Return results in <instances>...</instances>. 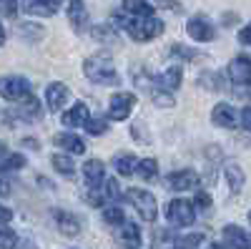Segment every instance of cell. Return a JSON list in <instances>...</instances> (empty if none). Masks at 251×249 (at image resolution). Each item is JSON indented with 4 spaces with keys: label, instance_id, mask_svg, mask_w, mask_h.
<instances>
[{
    "label": "cell",
    "instance_id": "1",
    "mask_svg": "<svg viewBox=\"0 0 251 249\" xmlns=\"http://www.w3.org/2000/svg\"><path fill=\"white\" fill-rule=\"evenodd\" d=\"M113 20H116V28H126V30H128V35L133 40H138V43H149V40H153V38H158L163 33V20H158L153 15L133 18L128 13H126V15L116 13Z\"/></svg>",
    "mask_w": 251,
    "mask_h": 249
},
{
    "label": "cell",
    "instance_id": "2",
    "mask_svg": "<svg viewBox=\"0 0 251 249\" xmlns=\"http://www.w3.org/2000/svg\"><path fill=\"white\" fill-rule=\"evenodd\" d=\"M83 73L88 76V81L98 83V86H113V83H118L116 63H113V58L106 55V53L91 55L86 63H83Z\"/></svg>",
    "mask_w": 251,
    "mask_h": 249
},
{
    "label": "cell",
    "instance_id": "3",
    "mask_svg": "<svg viewBox=\"0 0 251 249\" xmlns=\"http://www.w3.org/2000/svg\"><path fill=\"white\" fill-rule=\"evenodd\" d=\"M126 196H128V201L133 204V209L138 212V217L143 219V221H156V217H158V204H156V196L151 194V192H146V189H128L126 192Z\"/></svg>",
    "mask_w": 251,
    "mask_h": 249
},
{
    "label": "cell",
    "instance_id": "4",
    "mask_svg": "<svg viewBox=\"0 0 251 249\" xmlns=\"http://www.w3.org/2000/svg\"><path fill=\"white\" fill-rule=\"evenodd\" d=\"M166 217H169V221L174 226H191L196 221V209H194V204L191 201H186V199H174L169 204V209H166Z\"/></svg>",
    "mask_w": 251,
    "mask_h": 249
},
{
    "label": "cell",
    "instance_id": "5",
    "mask_svg": "<svg viewBox=\"0 0 251 249\" xmlns=\"http://www.w3.org/2000/svg\"><path fill=\"white\" fill-rule=\"evenodd\" d=\"M0 96L8 98V101H20V98L30 96L28 78H23V76H5V78H0Z\"/></svg>",
    "mask_w": 251,
    "mask_h": 249
},
{
    "label": "cell",
    "instance_id": "6",
    "mask_svg": "<svg viewBox=\"0 0 251 249\" xmlns=\"http://www.w3.org/2000/svg\"><path fill=\"white\" fill-rule=\"evenodd\" d=\"M228 78H231V83L239 88V91H244V88H249L251 86V58H246V55H239V58H234L231 63H228Z\"/></svg>",
    "mask_w": 251,
    "mask_h": 249
},
{
    "label": "cell",
    "instance_id": "7",
    "mask_svg": "<svg viewBox=\"0 0 251 249\" xmlns=\"http://www.w3.org/2000/svg\"><path fill=\"white\" fill-rule=\"evenodd\" d=\"M186 33L191 35L196 43H211V40L216 38L214 23L208 18H203V15H194L191 20H188V23H186Z\"/></svg>",
    "mask_w": 251,
    "mask_h": 249
},
{
    "label": "cell",
    "instance_id": "8",
    "mask_svg": "<svg viewBox=\"0 0 251 249\" xmlns=\"http://www.w3.org/2000/svg\"><path fill=\"white\" fill-rule=\"evenodd\" d=\"M133 106H136V96L133 93H116L111 98V106H108V118L126 121V118L131 116Z\"/></svg>",
    "mask_w": 251,
    "mask_h": 249
},
{
    "label": "cell",
    "instance_id": "9",
    "mask_svg": "<svg viewBox=\"0 0 251 249\" xmlns=\"http://www.w3.org/2000/svg\"><path fill=\"white\" fill-rule=\"evenodd\" d=\"M211 121L219 129H236L239 126V111L231 103H216L211 111Z\"/></svg>",
    "mask_w": 251,
    "mask_h": 249
},
{
    "label": "cell",
    "instance_id": "10",
    "mask_svg": "<svg viewBox=\"0 0 251 249\" xmlns=\"http://www.w3.org/2000/svg\"><path fill=\"white\" fill-rule=\"evenodd\" d=\"M68 98H71V88L66 86V83H60V81L50 83L48 91H46V101H48L50 111H63V106L68 103Z\"/></svg>",
    "mask_w": 251,
    "mask_h": 249
},
{
    "label": "cell",
    "instance_id": "11",
    "mask_svg": "<svg viewBox=\"0 0 251 249\" xmlns=\"http://www.w3.org/2000/svg\"><path fill=\"white\" fill-rule=\"evenodd\" d=\"M169 186L174 192H188V189H196L199 186V174L194 169H181L169 174Z\"/></svg>",
    "mask_w": 251,
    "mask_h": 249
},
{
    "label": "cell",
    "instance_id": "12",
    "mask_svg": "<svg viewBox=\"0 0 251 249\" xmlns=\"http://www.w3.org/2000/svg\"><path fill=\"white\" fill-rule=\"evenodd\" d=\"M68 20L75 33H83L88 28V8L83 0H71L68 3Z\"/></svg>",
    "mask_w": 251,
    "mask_h": 249
},
{
    "label": "cell",
    "instance_id": "13",
    "mask_svg": "<svg viewBox=\"0 0 251 249\" xmlns=\"http://www.w3.org/2000/svg\"><path fill=\"white\" fill-rule=\"evenodd\" d=\"M23 10L30 15L50 18L58 13V0H23Z\"/></svg>",
    "mask_w": 251,
    "mask_h": 249
},
{
    "label": "cell",
    "instance_id": "14",
    "mask_svg": "<svg viewBox=\"0 0 251 249\" xmlns=\"http://www.w3.org/2000/svg\"><path fill=\"white\" fill-rule=\"evenodd\" d=\"M55 224H58V229L66 237H78L80 234V219L75 214H71V212L58 209L55 212Z\"/></svg>",
    "mask_w": 251,
    "mask_h": 249
},
{
    "label": "cell",
    "instance_id": "15",
    "mask_svg": "<svg viewBox=\"0 0 251 249\" xmlns=\"http://www.w3.org/2000/svg\"><path fill=\"white\" fill-rule=\"evenodd\" d=\"M221 234H224V242L231 249H246L249 247V234L236 224H226Z\"/></svg>",
    "mask_w": 251,
    "mask_h": 249
},
{
    "label": "cell",
    "instance_id": "16",
    "mask_svg": "<svg viewBox=\"0 0 251 249\" xmlns=\"http://www.w3.org/2000/svg\"><path fill=\"white\" fill-rule=\"evenodd\" d=\"M53 141H55V146H60L66 154H86V143H83V138L75 136V134H58Z\"/></svg>",
    "mask_w": 251,
    "mask_h": 249
},
{
    "label": "cell",
    "instance_id": "17",
    "mask_svg": "<svg viewBox=\"0 0 251 249\" xmlns=\"http://www.w3.org/2000/svg\"><path fill=\"white\" fill-rule=\"evenodd\" d=\"M181 81H183V71H181V66H171V68H166L161 76H158V88H163V91H176L178 86H181Z\"/></svg>",
    "mask_w": 251,
    "mask_h": 249
},
{
    "label": "cell",
    "instance_id": "18",
    "mask_svg": "<svg viewBox=\"0 0 251 249\" xmlns=\"http://www.w3.org/2000/svg\"><path fill=\"white\" fill-rule=\"evenodd\" d=\"M60 118H63V126H83V123L91 118L88 116V106L86 103H75V106H71Z\"/></svg>",
    "mask_w": 251,
    "mask_h": 249
},
{
    "label": "cell",
    "instance_id": "19",
    "mask_svg": "<svg viewBox=\"0 0 251 249\" xmlns=\"http://www.w3.org/2000/svg\"><path fill=\"white\" fill-rule=\"evenodd\" d=\"M83 176H86V181H88L91 186L103 184V176H106V164L98 161V159L86 161V164H83Z\"/></svg>",
    "mask_w": 251,
    "mask_h": 249
},
{
    "label": "cell",
    "instance_id": "20",
    "mask_svg": "<svg viewBox=\"0 0 251 249\" xmlns=\"http://www.w3.org/2000/svg\"><path fill=\"white\" fill-rule=\"evenodd\" d=\"M224 179L228 181V189H231V194H239V192L244 189V171H241V166H236V164H226Z\"/></svg>",
    "mask_w": 251,
    "mask_h": 249
},
{
    "label": "cell",
    "instance_id": "21",
    "mask_svg": "<svg viewBox=\"0 0 251 249\" xmlns=\"http://www.w3.org/2000/svg\"><path fill=\"white\" fill-rule=\"evenodd\" d=\"M18 116H20V118H25V121H35V118H40V103H38V98H35V96L20 98Z\"/></svg>",
    "mask_w": 251,
    "mask_h": 249
},
{
    "label": "cell",
    "instance_id": "22",
    "mask_svg": "<svg viewBox=\"0 0 251 249\" xmlns=\"http://www.w3.org/2000/svg\"><path fill=\"white\" fill-rule=\"evenodd\" d=\"M123 10L133 15V18H146V15H153V5L149 0H123Z\"/></svg>",
    "mask_w": 251,
    "mask_h": 249
},
{
    "label": "cell",
    "instance_id": "23",
    "mask_svg": "<svg viewBox=\"0 0 251 249\" xmlns=\"http://www.w3.org/2000/svg\"><path fill=\"white\" fill-rule=\"evenodd\" d=\"M136 156L133 154H116V159H113V166H116V171L121 174V176H133L136 174Z\"/></svg>",
    "mask_w": 251,
    "mask_h": 249
},
{
    "label": "cell",
    "instance_id": "24",
    "mask_svg": "<svg viewBox=\"0 0 251 249\" xmlns=\"http://www.w3.org/2000/svg\"><path fill=\"white\" fill-rule=\"evenodd\" d=\"M118 239H121L126 247H138V244H141V229H138L136 224L123 221V224H121V234H118Z\"/></svg>",
    "mask_w": 251,
    "mask_h": 249
},
{
    "label": "cell",
    "instance_id": "25",
    "mask_svg": "<svg viewBox=\"0 0 251 249\" xmlns=\"http://www.w3.org/2000/svg\"><path fill=\"white\" fill-rule=\"evenodd\" d=\"M25 166V156L23 154H3L0 156V174H8V171H15V169H23Z\"/></svg>",
    "mask_w": 251,
    "mask_h": 249
},
{
    "label": "cell",
    "instance_id": "26",
    "mask_svg": "<svg viewBox=\"0 0 251 249\" xmlns=\"http://www.w3.org/2000/svg\"><path fill=\"white\" fill-rule=\"evenodd\" d=\"M53 166H55V171H58V174L68 176V179L75 174V166H73L71 154H53Z\"/></svg>",
    "mask_w": 251,
    "mask_h": 249
},
{
    "label": "cell",
    "instance_id": "27",
    "mask_svg": "<svg viewBox=\"0 0 251 249\" xmlns=\"http://www.w3.org/2000/svg\"><path fill=\"white\" fill-rule=\"evenodd\" d=\"M136 174H138L141 179H146V181L156 179V174H158V161H156V159H143V161H138V164H136Z\"/></svg>",
    "mask_w": 251,
    "mask_h": 249
},
{
    "label": "cell",
    "instance_id": "28",
    "mask_svg": "<svg viewBox=\"0 0 251 249\" xmlns=\"http://www.w3.org/2000/svg\"><path fill=\"white\" fill-rule=\"evenodd\" d=\"M83 126H86V131L93 134V136H103V134L111 131V126H108L106 118H88L86 123H83Z\"/></svg>",
    "mask_w": 251,
    "mask_h": 249
},
{
    "label": "cell",
    "instance_id": "29",
    "mask_svg": "<svg viewBox=\"0 0 251 249\" xmlns=\"http://www.w3.org/2000/svg\"><path fill=\"white\" fill-rule=\"evenodd\" d=\"M83 199H86L88 206H103V204H106V194H103V186H100V184H98V186H91Z\"/></svg>",
    "mask_w": 251,
    "mask_h": 249
},
{
    "label": "cell",
    "instance_id": "30",
    "mask_svg": "<svg viewBox=\"0 0 251 249\" xmlns=\"http://www.w3.org/2000/svg\"><path fill=\"white\" fill-rule=\"evenodd\" d=\"M18 244V234L8 226H0V249H13Z\"/></svg>",
    "mask_w": 251,
    "mask_h": 249
},
{
    "label": "cell",
    "instance_id": "31",
    "mask_svg": "<svg viewBox=\"0 0 251 249\" xmlns=\"http://www.w3.org/2000/svg\"><path fill=\"white\" fill-rule=\"evenodd\" d=\"M149 93H151V98H153L156 106H174V96H171V93H163V88H156V86H153Z\"/></svg>",
    "mask_w": 251,
    "mask_h": 249
},
{
    "label": "cell",
    "instance_id": "32",
    "mask_svg": "<svg viewBox=\"0 0 251 249\" xmlns=\"http://www.w3.org/2000/svg\"><path fill=\"white\" fill-rule=\"evenodd\" d=\"M203 242V234L201 232H196V234H188V237H181L176 244L181 247V249H196L199 244Z\"/></svg>",
    "mask_w": 251,
    "mask_h": 249
},
{
    "label": "cell",
    "instance_id": "33",
    "mask_svg": "<svg viewBox=\"0 0 251 249\" xmlns=\"http://www.w3.org/2000/svg\"><path fill=\"white\" fill-rule=\"evenodd\" d=\"M103 221L108 224H123V212L118 206H108V209H103Z\"/></svg>",
    "mask_w": 251,
    "mask_h": 249
},
{
    "label": "cell",
    "instance_id": "34",
    "mask_svg": "<svg viewBox=\"0 0 251 249\" xmlns=\"http://www.w3.org/2000/svg\"><path fill=\"white\" fill-rule=\"evenodd\" d=\"M103 194H106V201H118V199H121L118 181H116V179H108V181H106V192H103Z\"/></svg>",
    "mask_w": 251,
    "mask_h": 249
},
{
    "label": "cell",
    "instance_id": "35",
    "mask_svg": "<svg viewBox=\"0 0 251 249\" xmlns=\"http://www.w3.org/2000/svg\"><path fill=\"white\" fill-rule=\"evenodd\" d=\"M18 13V0H0V15L13 18Z\"/></svg>",
    "mask_w": 251,
    "mask_h": 249
},
{
    "label": "cell",
    "instance_id": "36",
    "mask_svg": "<svg viewBox=\"0 0 251 249\" xmlns=\"http://www.w3.org/2000/svg\"><path fill=\"white\" fill-rule=\"evenodd\" d=\"M20 35H28V38H43V28H35V26H20Z\"/></svg>",
    "mask_w": 251,
    "mask_h": 249
},
{
    "label": "cell",
    "instance_id": "37",
    "mask_svg": "<svg viewBox=\"0 0 251 249\" xmlns=\"http://www.w3.org/2000/svg\"><path fill=\"white\" fill-rule=\"evenodd\" d=\"M239 123H241L246 131H251V106H246L244 111H239Z\"/></svg>",
    "mask_w": 251,
    "mask_h": 249
},
{
    "label": "cell",
    "instance_id": "38",
    "mask_svg": "<svg viewBox=\"0 0 251 249\" xmlns=\"http://www.w3.org/2000/svg\"><path fill=\"white\" fill-rule=\"evenodd\" d=\"M196 206L199 209H208V206H211V196H208L206 192H199L196 194Z\"/></svg>",
    "mask_w": 251,
    "mask_h": 249
},
{
    "label": "cell",
    "instance_id": "39",
    "mask_svg": "<svg viewBox=\"0 0 251 249\" xmlns=\"http://www.w3.org/2000/svg\"><path fill=\"white\" fill-rule=\"evenodd\" d=\"M239 43L251 46V23H246V26L241 28V33H239Z\"/></svg>",
    "mask_w": 251,
    "mask_h": 249
},
{
    "label": "cell",
    "instance_id": "40",
    "mask_svg": "<svg viewBox=\"0 0 251 249\" xmlns=\"http://www.w3.org/2000/svg\"><path fill=\"white\" fill-rule=\"evenodd\" d=\"M174 55H181V58H188V60H191V58L196 55V51H191V48H181V46H174Z\"/></svg>",
    "mask_w": 251,
    "mask_h": 249
},
{
    "label": "cell",
    "instance_id": "41",
    "mask_svg": "<svg viewBox=\"0 0 251 249\" xmlns=\"http://www.w3.org/2000/svg\"><path fill=\"white\" fill-rule=\"evenodd\" d=\"M10 219H13V212L8 209V206H3V204H0V226H5Z\"/></svg>",
    "mask_w": 251,
    "mask_h": 249
},
{
    "label": "cell",
    "instance_id": "42",
    "mask_svg": "<svg viewBox=\"0 0 251 249\" xmlns=\"http://www.w3.org/2000/svg\"><path fill=\"white\" fill-rule=\"evenodd\" d=\"M0 194H3V196H10V181H8L3 174H0Z\"/></svg>",
    "mask_w": 251,
    "mask_h": 249
},
{
    "label": "cell",
    "instance_id": "43",
    "mask_svg": "<svg viewBox=\"0 0 251 249\" xmlns=\"http://www.w3.org/2000/svg\"><path fill=\"white\" fill-rule=\"evenodd\" d=\"M15 247H18V249H38V247H35L33 242H28V239H25L23 244H15Z\"/></svg>",
    "mask_w": 251,
    "mask_h": 249
},
{
    "label": "cell",
    "instance_id": "44",
    "mask_svg": "<svg viewBox=\"0 0 251 249\" xmlns=\"http://www.w3.org/2000/svg\"><path fill=\"white\" fill-rule=\"evenodd\" d=\"M5 43V30H3V26H0V46Z\"/></svg>",
    "mask_w": 251,
    "mask_h": 249
},
{
    "label": "cell",
    "instance_id": "45",
    "mask_svg": "<svg viewBox=\"0 0 251 249\" xmlns=\"http://www.w3.org/2000/svg\"><path fill=\"white\" fill-rule=\"evenodd\" d=\"M208 249H219V247H216V244H211V247H208Z\"/></svg>",
    "mask_w": 251,
    "mask_h": 249
},
{
    "label": "cell",
    "instance_id": "46",
    "mask_svg": "<svg viewBox=\"0 0 251 249\" xmlns=\"http://www.w3.org/2000/svg\"><path fill=\"white\" fill-rule=\"evenodd\" d=\"M246 249H251V237H249V247H246Z\"/></svg>",
    "mask_w": 251,
    "mask_h": 249
},
{
    "label": "cell",
    "instance_id": "47",
    "mask_svg": "<svg viewBox=\"0 0 251 249\" xmlns=\"http://www.w3.org/2000/svg\"><path fill=\"white\" fill-rule=\"evenodd\" d=\"M171 249H181V247H178V244H176V247H171Z\"/></svg>",
    "mask_w": 251,
    "mask_h": 249
},
{
    "label": "cell",
    "instance_id": "48",
    "mask_svg": "<svg viewBox=\"0 0 251 249\" xmlns=\"http://www.w3.org/2000/svg\"><path fill=\"white\" fill-rule=\"evenodd\" d=\"M249 219H251V212H249Z\"/></svg>",
    "mask_w": 251,
    "mask_h": 249
}]
</instances>
